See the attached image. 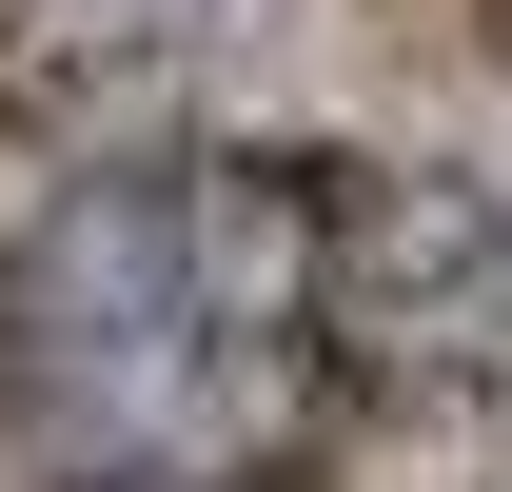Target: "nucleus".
Returning <instances> with one entry per match:
<instances>
[{
	"mask_svg": "<svg viewBox=\"0 0 512 492\" xmlns=\"http://www.w3.org/2000/svg\"><path fill=\"white\" fill-rule=\"evenodd\" d=\"M335 158H99L0 256V394L79 473L237 492L335 374Z\"/></svg>",
	"mask_w": 512,
	"mask_h": 492,
	"instance_id": "nucleus-1",
	"label": "nucleus"
},
{
	"mask_svg": "<svg viewBox=\"0 0 512 492\" xmlns=\"http://www.w3.org/2000/svg\"><path fill=\"white\" fill-rule=\"evenodd\" d=\"M335 374H414V394H473L512 374V217L473 178H355L335 158Z\"/></svg>",
	"mask_w": 512,
	"mask_h": 492,
	"instance_id": "nucleus-2",
	"label": "nucleus"
},
{
	"mask_svg": "<svg viewBox=\"0 0 512 492\" xmlns=\"http://www.w3.org/2000/svg\"><path fill=\"white\" fill-rule=\"evenodd\" d=\"M60 492H138V473H60Z\"/></svg>",
	"mask_w": 512,
	"mask_h": 492,
	"instance_id": "nucleus-3",
	"label": "nucleus"
}]
</instances>
